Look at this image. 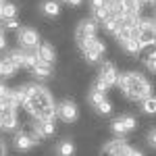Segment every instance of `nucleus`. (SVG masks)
<instances>
[{"mask_svg":"<svg viewBox=\"0 0 156 156\" xmlns=\"http://www.w3.org/2000/svg\"><path fill=\"white\" fill-rule=\"evenodd\" d=\"M87 4H90V12H96V11H100V9H106L108 0H90Z\"/></svg>","mask_w":156,"mask_h":156,"instance_id":"23","label":"nucleus"},{"mask_svg":"<svg viewBox=\"0 0 156 156\" xmlns=\"http://www.w3.org/2000/svg\"><path fill=\"white\" fill-rule=\"evenodd\" d=\"M40 11L44 12L46 17H58V15H60L58 0H44V2L40 4Z\"/></svg>","mask_w":156,"mask_h":156,"instance_id":"16","label":"nucleus"},{"mask_svg":"<svg viewBox=\"0 0 156 156\" xmlns=\"http://www.w3.org/2000/svg\"><path fill=\"white\" fill-rule=\"evenodd\" d=\"M121 48L125 50L127 54H131V56H135V54H140V52H142V46H140V42H137L135 37H131V40H125V42H121Z\"/></svg>","mask_w":156,"mask_h":156,"instance_id":"19","label":"nucleus"},{"mask_svg":"<svg viewBox=\"0 0 156 156\" xmlns=\"http://www.w3.org/2000/svg\"><path fill=\"white\" fill-rule=\"evenodd\" d=\"M142 112L156 115V96H148L146 100H142Z\"/></svg>","mask_w":156,"mask_h":156,"instance_id":"21","label":"nucleus"},{"mask_svg":"<svg viewBox=\"0 0 156 156\" xmlns=\"http://www.w3.org/2000/svg\"><path fill=\"white\" fill-rule=\"evenodd\" d=\"M98 34V21L96 19H83V21H79L77 27H75V40H77V44H81L85 40H92V37H96Z\"/></svg>","mask_w":156,"mask_h":156,"instance_id":"7","label":"nucleus"},{"mask_svg":"<svg viewBox=\"0 0 156 156\" xmlns=\"http://www.w3.org/2000/svg\"><path fill=\"white\" fill-rule=\"evenodd\" d=\"M27 100H25V110L34 117L36 121H52L56 117V104L54 98L48 92V87L40 83H25Z\"/></svg>","mask_w":156,"mask_h":156,"instance_id":"1","label":"nucleus"},{"mask_svg":"<svg viewBox=\"0 0 156 156\" xmlns=\"http://www.w3.org/2000/svg\"><path fill=\"white\" fill-rule=\"evenodd\" d=\"M117 85H119L121 94L125 98H129V100H133V102H142L148 96H152V83L142 73H135V71L119 73Z\"/></svg>","mask_w":156,"mask_h":156,"instance_id":"2","label":"nucleus"},{"mask_svg":"<svg viewBox=\"0 0 156 156\" xmlns=\"http://www.w3.org/2000/svg\"><path fill=\"white\" fill-rule=\"evenodd\" d=\"M135 127H137V121H135L133 115H121V117H117V119L110 123V129L117 133V135H125V133L133 131Z\"/></svg>","mask_w":156,"mask_h":156,"instance_id":"10","label":"nucleus"},{"mask_svg":"<svg viewBox=\"0 0 156 156\" xmlns=\"http://www.w3.org/2000/svg\"><path fill=\"white\" fill-rule=\"evenodd\" d=\"M17 40H19V46L25 50H36L42 44L40 42V34L34 27H19L17 29Z\"/></svg>","mask_w":156,"mask_h":156,"instance_id":"6","label":"nucleus"},{"mask_svg":"<svg viewBox=\"0 0 156 156\" xmlns=\"http://www.w3.org/2000/svg\"><path fill=\"white\" fill-rule=\"evenodd\" d=\"M148 144L152 146V148H156V127H154L150 133H148Z\"/></svg>","mask_w":156,"mask_h":156,"instance_id":"28","label":"nucleus"},{"mask_svg":"<svg viewBox=\"0 0 156 156\" xmlns=\"http://www.w3.org/2000/svg\"><path fill=\"white\" fill-rule=\"evenodd\" d=\"M56 156H75V144H73L71 140H60L58 144H56Z\"/></svg>","mask_w":156,"mask_h":156,"instance_id":"17","label":"nucleus"},{"mask_svg":"<svg viewBox=\"0 0 156 156\" xmlns=\"http://www.w3.org/2000/svg\"><path fill=\"white\" fill-rule=\"evenodd\" d=\"M34 54L37 56L40 62H46V65H54V60H56V52H54V46L48 44V42H42L36 50H34Z\"/></svg>","mask_w":156,"mask_h":156,"instance_id":"14","label":"nucleus"},{"mask_svg":"<svg viewBox=\"0 0 156 156\" xmlns=\"http://www.w3.org/2000/svg\"><path fill=\"white\" fill-rule=\"evenodd\" d=\"M135 40L140 42L142 50L148 46H156V21L140 19L135 25Z\"/></svg>","mask_w":156,"mask_h":156,"instance_id":"4","label":"nucleus"},{"mask_svg":"<svg viewBox=\"0 0 156 156\" xmlns=\"http://www.w3.org/2000/svg\"><path fill=\"white\" fill-rule=\"evenodd\" d=\"M0 156H9V146L4 140H0Z\"/></svg>","mask_w":156,"mask_h":156,"instance_id":"29","label":"nucleus"},{"mask_svg":"<svg viewBox=\"0 0 156 156\" xmlns=\"http://www.w3.org/2000/svg\"><path fill=\"white\" fill-rule=\"evenodd\" d=\"M6 48V37H4V29H2V25H0V50Z\"/></svg>","mask_w":156,"mask_h":156,"instance_id":"30","label":"nucleus"},{"mask_svg":"<svg viewBox=\"0 0 156 156\" xmlns=\"http://www.w3.org/2000/svg\"><path fill=\"white\" fill-rule=\"evenodd\" d=\"M31 73L36 75L37 79H48L50 75H52V65H46V62H40L37 60V65L31 69Z\"/></svg>","mask_w":156,"mask_h":156,"instance_id":"18","label":"nucleus"},{"mask_svg":"<svg viewBox=\"0 0 156 156\" xmlns=\"http://www.w3.org/2000/svg\"><path fill=\"white\" fill-rule=\"evenodd\" d=\"M98 110V112H100V115H110V110H112V104H110V100H104V102H100V104H98V106H94Z\"/></svg>","mask_w":156,"mask_h":156,"instance_id":"25","label":"nucleus"},{"mask_svg":"<svg viewBox=\"0 0 156 156\" xmlns=\"http://www.w3.org/2000/svg\"><path fill=\"white\" fill-rule=\"evenodd\" d=\"M144 4H156V0H142Z\"/></svg>","mask_w":156,"mask_h":156,"instance_id":"33","label":"nucleus"},{"mask_svg":"<svg viewBox=\"0 0 156 156\" xmlns=\"http://www.w3.org/2000/svg\"><path fill=\"white\" fill-rule=\"evenodd\" d=\"M79 50L83 52V56L87 62H98V60L102 58V54L106 52V44L102 42V40H98V37H92V40H85L81 44H77Z\"/></svg>","mask_w":156,"mask_h":156,"instance_id":"5","label":"nucleus"},{"mask_svg":"<svg viewBox=\"0 0 156 156\" xmlns=\"http://www.w3.org/2000/svg\"><path fill=\"white\" fill-rule=\"evenodd\" d=\"M19 108L9 106V104H0V129L4 131H12L17 129L19 125V115H17Z\"/></svg>","mask_w":156,"mask_h":156,"instance_id":"8","label":"nucleus"},{"mask_svg":"<svg viewBox=\"0 0 156 156\" xmlns=\"http://www.w3.org/2000/svg\"><path fill=\"white\" fill-rule=\"evenodd\" d=\"M0 62H2V77H6V79H9V77H15L17 71L21 69V67H19V62L11 56V52H6V54L0 58Z\"/></svg>","mask_w":156,"mask_h":156,"instance_id":"15","label":"nucleus"},{"mask_svg":"<svg viewBox=\"0 0 156 156\" xmlns=\"http://www.w3.org/2000/svg\"><path fill=\"white\" fill-rule=\"evenodd\" d=\"M144 65L156 75V52H150V54L146 56V58H144Z\"/></svg>","mask_w":156,"mask_h":156,"instance_id":"24","label":"nucleus"},{"mask_svg":"<svg viewBox=\"0 0 156 156\" xmlns=\"http://www.w3.org/2000/svg\"><path fill=\"white\" fill-rule=\"evenodd\" d=\"M127 156H144V152H140L137 148H129V152H127Z\"/></svg>","mask_w":156,"mask_h":156,"instance_id":"31","label":"nucleus"},{"mask_svg":"<svg viewBox=\"0 0 156 156\" xmlns=\"http://www.w3.org/2000/svg\"><path fill=\"white\" fill-rule=\"evenodd\" d=\"M2 27H6V29H19V21L17 19H6V21H2Z\"/></svg>","mask_w":156,"mask_h":156,"instance_id":"27","label":"nucleus"},{"mask_svg":"<svg viewBox=\"0 0 156 156\" xmlns=\"http://www.w3.org/2000/svg\"><path fill=\"white\" fill-rule=\"evenodd\" d=\"M54 131H56L54 121H34L31 123V135H36L40 142L50 137V135H54Z\"/></svg>","mask_w":156,"mask_h":156,"instance_id":"12","label":"nucleus"},{"mask_svg":"<svg viewBox=\"0 0 156 156\" xmlns=\"http://www.w3.org/2000/svg\"><path fill=\"white\" fill-rule=\"evenodd\" d=\"M2 4H4V2H0V21H2Z\"/></svg>","mask_w":156,"mask_h":156,"instance_id":"34","label":"nucleus"},{"mask_svg":"<svg viewBox=\"0 0 156 156\" xmlns=\"http://www.w3.org/2000/svg\"><path fill=\"white\" fill-rule=\"evenodd\" d=\"M154 21H156V9H154Z\"/></svg>","mask_w":156,"mask_h":156,"instance_id":"36","label":"nucleus"},{"mask_svg":"<svg viewBox=\"0 0 156 156\" xmlns=\"http://www.w3.org/2000/svg\"><path fill=\"white\" fill-rule=\"evenodd\" d=\"M56 117L62 123H75L77 117H79V108L73 100H62V102L56 104Z\"/></svg>","mask_w":156,"mask_h":156,"instance_id":"9","label":"nucleus"},{"mask_svg":"<svg viewBox=\"0 0 156 156\" xmlns=\"http://www.w3.org/2000/svg\"><path fill=\"white\" fill-rule=\"evenodd\" d=\"M0 2H6V0H0Z\"/></svg>","mask_w":156,"mask_h":156,"instance_id":"37","label":"nucleus"},{"mask_svg":"<svg viewBox=\"0 0 156 156\" xmlns=\"http://www.w3.org/2000/svg\"><path fill=\"white\" fill-rule=\"evenodd\" d=\"M0 77H2V62H0Z\"/></svg>","mask_w":156,"mask_h":156,"instance_id":"35","label":"nucleus"},{"mask_svg":"<svg viewBox=\"0 0 156 156\" xmlns=\"http://www.w3.org/2000/svg\"><path fill=\"white\" fill-rule=\"evenodd\" d=\"M9 94H11V87L4 83V81H0V102H4Z\"/></svg>","mask_w":156,"mask_h":156,"instance_id":"26","label":"nucleus"},{"mask_svg":"<svg viewBox=\"0 0 156 156\" xmlns=\"http://www.w3.org/2000/svg\"><path fill=\"white\" fill-rule=\"evenodd\" d=\"M62 2H67L69 6H81V2H83V0H62Z\"/></svg>","mask_w":156,"mask_h":156,"instance_id":"32","label":"nucleus"},{"mask_svg":"<svg viewBox=\"0 0 156 156\" xmlns=\"http://www.w3.org/2000/svg\"><path fill=\"white\" fill-rule=\"evenodd\" d=\"M6 19H17V6L12 2L2 4V21H6Z\"/></svg>","mask_w":156,"mask_h":156,"instance_id":"22","label":"nucleus"},{"mask_svg":"<svg viewBox=\"0 0 156 156\" xmlns=\"http://www.w3.org/2000/svg\"><path fill=\"white\" fill-rule=\"evenodd\" d=\"M129 148L131 146L127 144L125 140H110V142H106V144L102 146L100 154L102 156H127Z\"/></svg>","mask_w":156,"mask_h":156,"instance_id":"11","label":"nucleus"},{"mask_svg":"<svg viewBox=\"0 0 156 156\" xmlns=\"http://www.w3.org/2000/svg\"><path fill=\"white\" fill-rule=\"evenodd\" d=\"M104 100H106V94H104V92L90 87V92H87V102H90L92 106H98V104H100V102H104Z\"/></svg>","mask_w":156,"mask_h":156,"instance_id":"20","label":"nucleus"},{"mask_svg":"<svg viewBox=\"0 0 156 156\" xmlns=\"http://www.w3.org/2000/svg\"><path fill=\"white\" fill-rule=\"evenodd\" d=\"M154 52H156V46H154Z\"/></svg>","mask_w":156,"mask_h":156,"instance_id":"38","label":"nucleus"},{"mask_svg":"<svg viewBox=\"0 0 156 156\" xmlns=\"http://www.w3.org/2000/svg\"><path fill=\"white\" fill-rule=\"evenodd\" d=\"M117 81H119V71H117V67L110 62V60H106V62H102L100 65V71H98V77L96 81H94V90H100V92H104L106 94L110 87H115L117 85Z\"/></svg>","mask_w":156,"mask_h":156,"instance_id":"3","label":"nucleus"},{"mask_svg":"<svg viewBox=\"0 0 156 156\" xmlns=\"http://www.w3.org/2000/svg\"><path fill=\"white\" fill-rule=\"evenodd\" d=\"M12 142H15V148H17L19 152H27V150H31V148H36V146L40 144V140H37L36 135H31V133H23V131L17 133Z\"/></svg>","mask_w":156,"mask_h":156,"instance_id":"13","label":"nucleus"}]
</instances>
